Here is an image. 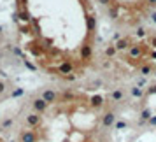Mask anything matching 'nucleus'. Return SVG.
Masks as SVG:
<instances>
[{"label": "nucleus", "mask_w": 156, "mask_h": 142, "mask_svg": "<svg viewBox=\"0 0 156 142\" xmlns=\"http://www.w3.org/2000/svg\"><path fill=\"white\" fill-rule=\"evenodd\" d=\"M32 107H33V112H39V114H42L44 111H47V107H49V104L40 97V98H35L33 100V104H32Z\"/></svg>", "instance_id": "1"}, {"label": "nucleus", "mask_w": 156, "mask_h": 142, "mask_svg": "<svg viewBox=\"0 0 156 142\" xmlns=\"http://www.w3.org/2000/svg\"><path fill=\"white\" fill-rule=\"evenodd\" d=\"M40 121H42V114H39V112H32V114L26 116V125H28V128H35V126H39Z\"/></svg>", "instance_id": "2"}, {"label": "nucleus", "mask_w": 156, "mask_h": 142, "mask_svg": "<svg viewBox=\"0 0 156 142\" xmlns=\"http://www.w3.org/2000/svg\"><path fill=\"white\" fill-rule=\"evenodd\" d=\"M95 28H97V19H95V16H86V32L91 35V33L95 32Z\"/></svg>", "instance_id": "3"}, {"label": "nucleus", "mask_w": 156, "mask_h": 142, "mask_svg": "<svg viewBox=\"0 0 156 142\" xmlns=\"http://www.w3.org/2000/svg\"><path fill=\"white\" fill-rule=\"evenodd\" d=\"M42 98H44L47 104H54V102L58 100V95H56L54 91H51V90H46V91L42 93Z\"/></svg>", "instance_id": "4"}, {"label": "nucleus", "mask_w": 156, "mask_h": 142, "mask_svg": "<svg viewBox=\"0 0 156 142\" xmlns=\"http://www.w3.org/2000/svg\"><path fill=\"white\" fill-rule=\"evenodd\" d=\"M12 123H14V119H12V118H7V119H4V121H2V125H0V128H2V130H5V128H9V126H12Z\"/></svg>", "instance_id": "5"}, {"label": "nucleus", "mask_w": 156, "mask_h": 142, "mask_svg": "<svg viewBox=\"0 0 156 142\" xmlns=\"http://www.w3.org/2000/svg\"><path fill=\"white\" fill-rule=\"evenodd\" d=\"M23 93H25V90H23V88H18V90H14V91L11 93V97H12V98H16V97H21Z\"/></svg>", "instance_id": "6"}, {"label": "nucleus", "mask_w": 156, "mask_h": 142, "mask_svg": "<svg viewBox=\"0 0 156 142\" xmlns=\"http://www.w3.org/2000/svg\"><path fill=\"white\" fill-rule=\"evenodd\" d=\"M23 61H25V67H26V69H30V70H37V67H35V65H33L30 60H26V58H25Z\"/></svg>", "instance_id": "7"}, {"label": "nucleus", "mask_w": 156, "mask_h": 142, "mask_svg": "<svg viewBox=\"0 0 156 142\" xmlns=\"http://www.w3.org/2000/svg\"><path fill=\"white\" fill-rule=\"evenodd\" d=\"M100 4H104V5H109V7H112V2L111 0H98Z\"/></svg>", "instance_id": "8"}, {"label": "nucleus", "mask_w": 156, "mask_h": 142, "mask_svg": "<svg viewBox=\"0 0 156 142\" xmlns=\"http://www.w3.org/2000/svg\"><path fill=\"white\" fill-rule=\"evenodd\" d=\"M4 91H5V83H4V81H0V95H2Z\"/></svg>", "instance_id": "9"}, {"label": "nucleus", "mask_w": 156, "mask_h": 142, "mask_svg": "<svg viewBox=\"0 0 156 142\" xmlns=\"http://www.w3.org/2000/svg\"><path fill=\"white\" fill-rule=\"evenodd\" d=\"M148 4L149 5H156V0H148Z\"/></svg>", "instance_id": "10"}, {"label": "nucleus", "mask_w": 156, "mask_h": 142, "mask_svg": "<svg viewBox=\"0 0 156 142\" xmlns=\"http://www.w3.org/2000/svg\"><path fill=\"white\" fill-rule=\"evenodd\" d=\"M153 21H156V12L153 14Z\"/></svg>", "instance_id": "11"}, {"label": "nucleus", "mask_w": 156, "mask_h": 142, "mask_svg": "<svg viewBox=\"0 0 156 142\" xmlns=\"http://www.w3.org/2000/svg\"><path fill=\"white\" fill-rule=\"evenodd\" d=\"M2 30H4V28H2V26H0V32H2Z\"/></svg>", "instance_id": "12"}]
</instances>
